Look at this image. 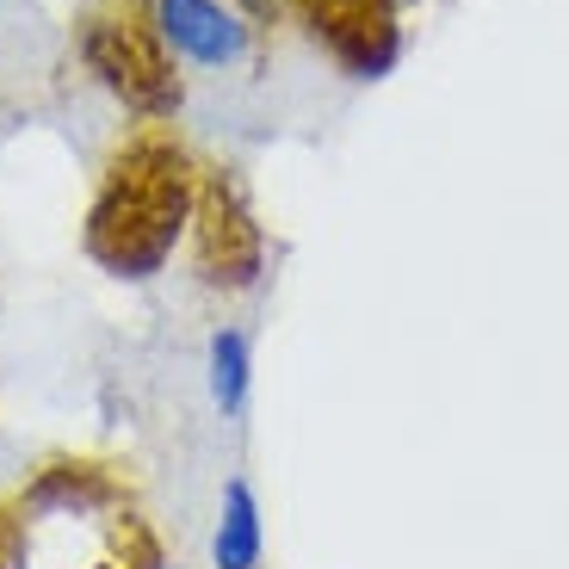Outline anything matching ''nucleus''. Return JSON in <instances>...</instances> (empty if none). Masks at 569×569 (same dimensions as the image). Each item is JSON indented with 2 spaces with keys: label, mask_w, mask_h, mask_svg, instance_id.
<instances>
[{
  "label": "nucleus",
  "mask_w": 569,
  "mask_h": 569,
  "mask_svg": "<svg viewBox=\"0 0 569 569\" xmlns=\"http://www.w3.org/2000/svg\"><path fill=\"white\" fill-rule=\"evenodd\" d=\"M0 7H7V0H0Z\"/></svg>",
  "instance_id": "obj_10"
},
{
  "label": "nucleus",
  "mask_w": 569,
  "mask_h": 569,
  "mask_svg": "<svg viewBox=\"0 0 569 569\" xmlns=\"http://www.w3.org/2000/svg\"><path fill=\"white\" fill-rule=\"evenodd\" d=\"M291 26H303L322 57L347 74V81H385L397 74L402 50H409V26L402 7H378V0H341V7H303Z\"/></svg>",
  "instance_id": "obj_5"
},
{
  "label": "nucleus",
  "mask_w": 569,
  "mask_h": 569,
  "mask_svg": "<svg viewBox=\"0 0 569 569\" xmlns=\"http://www.w3.org/2000/svg\"><path fill=\"white\" fill-rule=\"evenodd\" d=\"M149 26L192 74H236L260 57V26L236 0H149Z\"/></svg>",
  "instance_id": "obj_4"
},
{
  "label": "nucleus",
  "mask_w": 569,
  "mask_h": 569,
  "mask_svg": "<svg viewBox=\"0 0 569 569\" xmlns=\"http://www.w3.org/2000/svg\"><path fill=\"white\" fill-rule=\"evenodd\" d=\"M204 397L223 421L248 415V402H254V341H248V328L236 322L211 328V341H204Z\"/></svg>",
  "instance_id": "obj_8"
},
{
  "label": "nucleus",
  "mask_w": 569,
  "mask_h": 569,
  "mask_svg": "<svg viewBox=\"0 0 569 569\" xmlns=\"http://www.w3.org/2000/svg\"><path fill=\"white\" fill-rule=\"evenodd\" d=\"M26 520H118L124 513V483L100 458H50L19 483Z\"/></svg>",
  "instance_id": "obj_6"
},
{
  "label": "nucleus",
  "mask_w": 569,
  "mask_h": 569,
  "mask_svg": "<svg viewBox=\"0 0 569 569\" xmlns=\"http://www.w3.org/2000/svg\"><path fill=\"white\" fill-rule=\"evenodd\" d=\"M69 50L87 69V81L112 93L137 124H168L186 106L180 62L161 50L149 26V0H81L69 26Z\"/></svg>",
  "instance_id": "obj_2"
},
{
  "label": "nucleus",
  "mask_w": 569,
  "mask_h": 569,
  "mask_svg": "<svg viewBox=\"0 0 569 569\" xmlns=\"http://www.w3.org/2000/svg\"><path fill=\"white\" fill-rule=\"evenodd\" d=\"M31 520L19 513V501H0V569H31Z\"/></svg>",
  "instance_id": "obj_9"
},
{
  "label": "nucleus",
  "mask_w": 569,
  "mask_h": 569,
  "mask_svg": "<svg viewBox=\"0 0 569 569\" xmlns=\"http://www.w3.org/2000/svg\"><path fill=\"white\" fill-rule=\"evenodd\" d=\"M186 254H192L199 284H211V291H223V298H248V291L267 284V267H272L267 223H260L248 186L229 168H204L199 173V211H192Z\"/></svg>",
  "instance_id": "obj_3"
},
{
  "label": "nucleus",
  "mask_w": 569,
  "mask_h": 569,
  "mask_svg": "<svg viewBox=\"0 0 569 569\" xmlns=\"http://www.w3.org/2000/svg\"><path fill=\"white\" fill-rule=\"evenodd\" d=\"M211 569H267V513H260V489L248 483L242 470L217 496Z\"/></svg>",
  "instance_id": "obj_7"
},
{
  "label": "nucleus",
  "mask_w": 569,
  "mask_h": 569,
  "mask_svg": "<svg viewBox=\"0 0 569 569\" xmlns=\"http://www.w3.org/2000/svg\"><path fill=\"white\" fill-rule=\"evenodd\" d=\"M199 173L204 168L161 124H142L130 142H118L81 217L87 260L118 284H142L168 272V260L192 236Z\"/></svg>",
  "instance_id": "obj_1"
}]
</instances>
